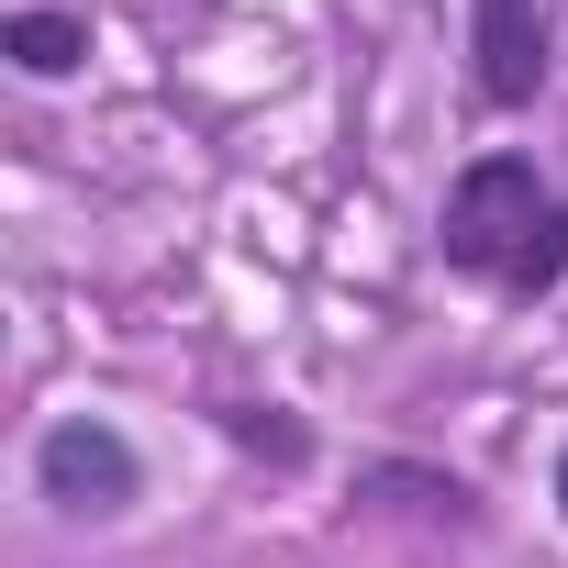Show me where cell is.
I'll return each instance as SVG.
<instances>
[{
  "instance_id": "6da1fadb",
  "label": "cell",
  "mask_w": 568,
  "mask_h": 568,
  "mask_svg": "<svg viewBox=\"0 0 568 568\" xmlns=\"http://www.w3.org/2000/svg\"><path fill=\"white\" fill-rule=\"evenodd\" d=\"M435 256L479 278L490 302H557L568 291V190L524 145H479L435 201Z\"/></svg>"
},
{
  "instance_id": "7a4b0ae2",
  "label": "cell",
  "mask_w": 568,
  "mask_h": 568,
  "mask_svg": "<svg viewBox=\"0 0 568 568\" xmlns=\"http://www.w3.org/2000/svg\"><path fill=\"white\" fill-rule=\"evenodd\" d=\"M23 468H34V501L57 524H123L145 501V457H134V435L112 413H57Z\"/></svg>"
},
{
  "instance_id": "3957f363",
  "label": "cell",
  "mask_w": 568,
  "mask_h": 568,
  "mask_svg": "<svg viewBox=\"0 0 568 568\" xmlns=\"http://www.w3.org/2000/svg\"><path fill=\"white\" fill-rule=\"evenodd\" d=\"M546 79H557L546 0H468V101L479 112H535Z\"/></svg>"
},
{
  "instance_id": "277c9868",
  "label": "cell",
  "mask_w": 568,
  "mask_h": 568,
  "mask_svg": "<svg viewBox=\"0 0 568 568\" xmlns=\"http://www.w3.org/2000/svg\"><path fill=\"white\" fill-rule=\"evenodd\" d=\"M357 513H402V524H424V535H479V524H490L479 490H468L457 468H424V457H368V468H357Z\"/></svg>"
},
{
  "instance_id": "5b68a950",
  "label": "cell",
  "mask_w": 568,
  "mask_h": 568,
  "mask_svg": "<svg viewBox=\"0 0 568 568\" xmlns=\"http://www.w3.org/2000/svg\"><path fill=\"white\" fill-rule=\"evenodd\" d=\"M0 57L23 79H79L90 68V12L79 0H23V12H0Z\"/></svg>"
},
{
  "instance_id": "8992f818",
  "label": "cell",
  "mask_w": 568,
  "mask_h": 568,
  "mask_svg": "<svg viewBox=\"0 0 568 568\" xmlns=\"http://www.w3.org/2000/svg\"><path fill=\"white\" fill-rule=\"evenodd\" d=\"M223 435H234L245 457H267V468H302V457H313V424H302V413H278V402H234Z\"/></svg>"
},
{
  "instance_id": "52a82bcc",
  "label": "cell",
  "mask_w": 568,
  "mask_h": 568,
  "mask_svg": "<svg viewBox=\"0 0 568 568\" xmlns=\"http://www.w3.org/2000/svg\"><path fill=\"white\" fill-rule=\"evenodd\" d=\"M546 490H557V524H568V446H557V479H546Z\"/></svg>"
}]
</instances>
